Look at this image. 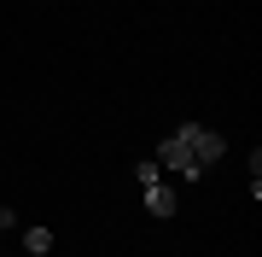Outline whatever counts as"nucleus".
Here are the masks:
<instances>
[{
	"label": "nucleus",
	"instance_id": "nucleus-1",
	"mask_svg": "<svg viewBox=\"0 0 262 257\" xmlns=\"http://www.w3.org/2000/svg\"><path fill=\"white\" fill-rule=\"evenodd\" d=\"M175 141L192 152V164H198V170H210V164L227 152V141H222L215 129H204V123H181V129H175Z\"/></svg>",
	"mask_w": 262,
	"mask_h": 257
},
{
	"label": "nucleus",
	"instance_id": "nucleus-2",
	"mask_svg": "<svg viewBox=\"0 0 262 257\" xmlns=\"http://www.w3.org/2000/svg\"><path fill=\"white\" fill-rule=\"evenodd\" d=\"M158 170H175V175H204V170L192 164V152H187V146L175 141V134H169V141L158 146Z\"/></svg>",
	"mask_w": 262,
	"mask_h": 257
},
{
	"label": "nucleus",
	"instance_id": "nucleus-3",
	"mask_svg": "<svg viewBox=\"0 0 262 257\" xmlns=\"http://www.w3.org/2000/svg\"><path fill=\"white\" fill-rule=\"evenodd\" d=\"M146 210H151V216H175V210H181L175 187H163V181H158V187H146Z\"/></svg>",
	"mask_w": 262,
	"mask_h": 257
},
{
	"label": "nucleus",
	"instance_id": "nucleus-4",
	"mask_svg": "<svg viewBox=\"0 0 262 257\" xmlns=\"http://www.w3.org/2000/svg\"><path fill=\"white\" fill-rule=\"evenodd\" d=\"M24 251L29 257H47L53 251V228H24Z\"/></svg>",
	"mask_w": 262,
	"mask_h": 257
},
{
	"label": "nucleus",
	"instance_id": "nucleus-5",
	"mask_svg": "<svg viewBox=\"0 0 262 257\" xmlns=\"http://www.w3.org/2000/svg\"><path fill=\"white\" fill-rule=\"evenodd\" d=\"M134 175H140V187H158V181H163V170H158V158H146V164H140V170H134Z\"/></svg>",
	"mask_w": 262,
	"mask_h": 257
},
{
	"label": "nucleus",
	"instance_id": "nucleus-6",
	"mask_svg": "<svg viewBox=\"0 0 262 257\" xmlns=\"http://www.w3.org/2000/svg\"><path fill=\"white\" fill-rule=\"evenodd\" d=\"M12 228H18V210H12V205H0V234H12Z\"/></svg>",
	"mask_w": 262,
	"mask_h": 257
},
{
	"label": "nucleus",
	"instance_id": "nucleus-7",
	"mask_svg": "<svg viewBox=\"0 0 262 257\" xmlns=\"http://www.w3.org/2000/svg\"><path fill=\"white\" fill-rule=\"evenodd\" d=\"M0 240H6V234H0Z\"/></svg>",
	"mask_w": 262,
	"mask_h": 257
}]
</instances>
